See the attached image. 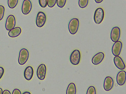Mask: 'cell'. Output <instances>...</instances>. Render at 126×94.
<instances>
[{"label":"cell","instance_id":"cell-26","mask_svg":"<svg viewBox=\"0 0 126 94\" xmlns=\"http://www.w3.org/2000/svg\"><path fill=\"white\" fill-rule=\"evenodd\" d=\"M21 94V92L20 90L17 89H15L13 90L12 94Z\"/></svg>","mask_w":126,"mask_h":94},{"label":"cell","instance_id":"cell-23","mask_svg":"<svg viewBox=\"0 0 126 94\" xmlns=\"http://www.w3.org/2000/svg\"><path fill=\"white\" fill-rule=\"evenodd\" d=\"M48 0H38L39 5L42 7H46L47 5Z\"/></svg>","mask_w":126,"mask_h":94},{"label":"cell","instance_id":"cell-9","mask_svg":"<svg viewBox=\"0 0 126 94\" xmlns=\"http://www.w3.org/2000/svg\"><path fill=\"white\" fill-rule=\"evenodd\" d=\"M32 7V5L30 0H24L23 2L21 11L23 14L26 15L31 12Z\"/></svg>","mask_w":126,"mask_h":94},{"label":"cell","instance_id":"cell-2","mask_svg":"<svg viewBox=\"0 0 126 94\" xmlns=\"http://www.w3.org/2000/svg\"><path fill=\"white\" fill-rule=\"evenodd\" d=\"M29 55L28 50L25 48H22L19 51L18 62L20 65H24L28 61Z\"/></svg>","mask_w":126,"mask_h":94},{"label":"cell","instance_id":"cell-10","mask_svg":"<svg viewBox=\"0 0 126 94\" xmlns=\"http://www.w3.org/2000/svg\"><path fill=\"white\" fill-rule=\"evenodd\" d=\"M114 84V80L110 76H107L105 78L104 81V89L106 91H110L113 88Z\"/></svg>","mask_w":126,"mask_h":94},{"label":"cell","instance_id":"cell-18","mask_svg":"<svg viewBox=\"0 0 126 94\" xmlns=\"http://www.w3.org/2000/svg\"><path fill=\"white\" fill-rule=\"evenodd\" d=\"M18 1V0H8V6L10 8H14L17 5Z\"/></svg>","mask_w":126,"mask_h":94},{"label":"cell","instance_id":"cell-13","mask_svg":"<svg viewBox=\"0 0 126 94\" xmlns=\"http://www.w3.org/2000/svg\"><path fill=\"white\" fill-rule=\"evenodd\" d=\"M116 81L118 84L122 86L124 85L126 81V72L121 70L117 73L116 77Z\"/></svg>","mask_w":126,"mask_h":94},{"label":"cell","instance_id":"cell-17","mask_svg":"<svg viewBox=\"0 0 126 94\" xmlns=\"http://www.w3.org/2000/svg\"><path fill=\"white\" fill-rule=\"evenodd\" d=\"M77 92L76 85L73 82H71L68 85L66 91V94H75Z\"/></svg>","mask_w":126,"mask_h":94},{"label":"cell","instance_id":"cell-15","mask_svg":"<svg viewBox=\"0 0 126 94\" xmlns=\"http://www.w3.org/2000/svg\"><path fill=\"white\" fill-rule=\"evenodd\" d=\"M34 74V70L31 66H27L25 69L24 76L25 78L27 80H31Z\"/></svg>","mask_w":126,"mask_h":94},{"label":"cell","instance_id":"cell-24","mask_svg":"<svg viewBox=\"0 0 126 94\" xmlns=\"http://www.w3.org/2000/svg\"><path fill=\"white\" fill-rule=\"evenodd\" d=\"M57 0H48L47 5L50 8H52L56 4Z\"/></svg>","mask_w":126,"mask_h":94},{"label":"cell","instance_id":"cell-22","mask_svg":"<svg viewBox=\"0 0 126 94\" xmlns=\"http://www.w3.org/2000/svg\"><path fill=\"white\" fill-rule=\"evenodd\" d=\"M5 9L4 7L2 5H0V21L3 18L4 15Z\"/></svg>","mask_w":126,"mask_h":94},{"label":"cell","instance_id":"cell-16","mask_svg":"<svg viewBox=\"0 0 126 94\" xmlns=\"http://www.w3.org/2000/svg\"><path fill=\"white\" fill-rule=\"evenodd\" d=\"M21 32V28L20 27H16L10 30L8 33V35L11 38H15L19 36Z\"/></svg>","mask_w":126,"mask_h":94},{"label":"cell","instance_id":"cell-14","mask_svg":"<svg viewBox=\"0 0 126 94\" xmlns=\"http://www.w3.org/2000/svg\"><path fill=\"white\" fill-rule=\"evenodd\" d=\"M113 62L116 67L119 70H123L126 68V65L122 59L119 56H115Z\"/></svg>","mask_w":126,"mask_h":94},{"label":"cell","instance_id":"cell-21","mask_svg":"<svg viewBox=\"0 0 126 94\" xmlns=\"http://www.w3.org/2000/svg\"><path fill=\"white\" fill-rule=\"evenodd\" d=\"M66 0H57V6L60 8L63 7L65 4Z\"/></svg>","mask_w":126,"mask_h":94},{"label":"cell","instance_id":"cell-5","mask_svg":"<svg viewBox=\"0 0 126 94\" xmlns=\"http://www.w3.org/2000/svg\"><path fill=\"white\" fill-rule=\"evenodd\" d=\"M47 67L44 63L40 64L38 67L36 71V75L38 78L41 80H43L45 78L46 73Z\"/></svg>","mask_w":126,"mask_h":94},{"label":"cell","instance_id":"cell-4","mask_svg":"<svg viewBox=\"0 0 126 94\" xmlns=\"http://www.w3.org/2000/svg\"><path fill=\"white\" fill-rule=\"evenodd\" d=\"M81 58V53L80 51L78 49H75L72 52L70 55V62L73 65H78L80 62Z\"/></svg>","mask_w":126,"mask_h":94},{"label":"cell","instance_id":"cell-3","mask_svg":"<svg viewBox=\"0 0 126 94\" xmlns=\"http://www.w3.org/2000/svg\"><path fill=\"white\" fill-rule=\"evenodd\" d=\"M104 12L103 9L99 7L95 10L94 15V20L95 23L99 24L103 21L104 17Z\"/></svg>","mask_w":126,"mask_h":94},{"label":"cell","instance_id":"cell-29","mask_svg":"<svg viewBox=\"0 0 126 94\" xmlns=\"http://www.w3.org/2000/svg\"><path fill=\"white\" fill-rule=\"evenodd\" d=\"M31 93L29 92L26 91L23 93V94H31Z\"/></svg>","mask_w":126,"mask_h":94},{"label":"cell","instance_id":"cell-25","mask_svg":"<svg viewBox=\"0 0 126 94\" xmlns=\"http://www.w3.org/2000/svg\"><path fill=\"white\" fill-rule=\"evenodd\" d=\"M4 70L3 67H0V80L4 74Z\"/></svg>","mask_w":126,"mask_h":94},{"label":"cell","instance_id":"cell-27","mask_svg":"<svg viewBox=\"0 0 126 94\" xmlns=\"http://www.w3.org/2000/svg\"><path fill=\"white\" fill-rule=\"evenodd\" d=\"M3 94H11V93L10 92L7 90H5L2 93Z\"/></svg>","mask_w":126,"mask_h":94},{"label":"cell","instance_id":"cell-19","mask_svg":"<svg viewBox=\"0 0 126 94\" xmlns=\"http://www.w3.org/2000/svg\"><path fill=\"white\" fill-rule=\"evenodd\" d=\"M89 3V0H79L78 5L80 7L84 8L87 7Z\"/></svg>","mask_w":126,"mask_h":94},{"label":"cell","instance_id":"cell-12","mask_svg":"<svg viewBox=\"0 0 126 94\" xmlns=\"http://www.w3.org/2000/svg\"><path fill=\"white\" fill-rule=\"evenodd\" d=\"M105 57V54L102 52L97 53L92 57L91 62L93 64L97 65L100 64L103 60Z\"/></svg>","mask_w":126,"mask_h":94},{"label":"cell","instance_id":"cell-1","mask_svg":"<svg viewBox=\"0 0 126 94\" xmlns=\"http://www.w3.org/2000/svg\"><path fill=\"white\" fill-rule=\"evenodd\" d=\"M79 25V20L76 18L72 19L68 24V29L69 33L72 35L75 34L78 32Z\"/></svg>","mask_w":126,"mask_h":94},{"label":"cell","instance_id":"cell-20","mask_svg":"<svg viewBox=\"0 0 126 94\" xmlns=\"http://www.w3.org/2000/svg\"><path fill=\"white\" fill-rule=\"evenodd\" d=\"M86 94H96V89L92 85L90 86L87 90Z\"/></svg>","mask_w":126,"mask_h":94},{"label":"cell","instance_id":"cell-8","mask_svg":"<svg viewBox=\"0 0 126 94\" xmlns=\"http://www.w3.org/2000/svg\"><path fill=\"white\" fill-rule=\"evenodd\" d=\"M121 35L120 28L115 26L112 29L110 33V38L112 41L115 42L119 40Z\"/></svg>","mask_w":126,"mask_h":94},{"label":"cell","instance_id":"cell-6","mask_svg":"<svg viewBox=\"0 0 126 94\" xmlns=\"http://www.w3.org/2000/svg\"><path fill=\"white\" fill-rule=\"evenodd\" d=\"M46 20V16L45 13L42 11L39 12L36 16V23L37 26L40 28L44 26Z\"/></svg>","mask_w":126,"mask_h":94},{"label":"cell","instance_id":"cell-7","mask_svg":"<svg viewBox=\"0 0 126 94\" xmlns=\"http://www.w3.org/2000/svg\"><path fill=\"white\" fill-rule=\"evenodd\" d=\"M16 24V19L13 15H9L7 18L5 22V27L6 30L10 31L14 28Z\"/></svg>","mask_w":126,"mask_h":94},{"label":"cell","instance_id":"cell-28","mask_svg":"<svg viewBox=\"0 0 126 94\" xmlns=\"http://www.w3.org/2000/svg\"><path fill=\"white\" fill-rule=\"evenodd\" d=\"M96 3H99L102 2L103 0H94Z\"/></svg>","mask_w":126,"mask_h":94},{"label":"cell","instance_id":"cell-11","mask_svg":"<svg viewBox=\"0 0 126 94\" xmlns=\"http://www.w3.org/2000/svg\"><path fill=\"white\" fill-rule=\"evenodd\" d=\"M123 45L122 42L118 41L114 43L111 49L113 55L115 56H119L120 54Z\"/></svg>","mask_w":126,"mask_h":94},{"label":"cell","instance_id":"cell-30","mask_svg":"<svg viewBox=\"0 0 126 94\" xmlns=\"http://www.w3.org/2000/svg\"><path fill=\"white\" fill-rule=\"evenodd\" d=\"M2 93H3L2 90L1 88H0V94H2Z\"/></svg>","mask_w":126,"mask_h":94}]
</instances>
